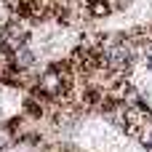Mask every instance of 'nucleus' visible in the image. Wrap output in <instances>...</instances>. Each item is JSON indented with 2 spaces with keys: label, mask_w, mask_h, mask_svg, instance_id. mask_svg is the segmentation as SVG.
Listing matches in <instances>:
<instances>
[{
  "label": "nucleus",
  "mask_w": 152,
  "mask_h": 152,
  "mask_svg": "<svg viewBox=\"0 0 152 152\" xmlns=\"http://www.w3.org/2000/svg\"><path fill=\"white\" fill-rule=\"evenodd\" d=\"M110 13H112L110 0H99V3H91L88 5V16H94V19H107Z\"/></svg>",
  "instance_id": "obj_1"
},
{
  "label": "nucleus",
  "mask_w": 152,
  "mask_h": 152,
  "mask_svg": "<svg viewBox=\"0 0 152 152\" xmlns=\"http://www.w3.org/2000/svg\"><path fill=\"white\" fill-rule=\"evenodd\" d=\"M147 64H150V69H152V53H150V61H147Z\"/></svg>",
  "instance_id": "obj_2"
}]
</instances>
